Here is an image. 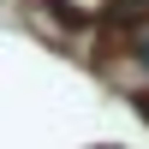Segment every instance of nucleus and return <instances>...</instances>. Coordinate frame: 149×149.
I'll return each instance as SVG.
<instances>
[{"mask_svg": "<svg viewBox=\"0 0 149 149\" xmlns=\"http://www.w3.org/2000/svg\"><path fill=\"white\" fill-rule=\"evenodd\" d=\"M137 113H143V119H149V90H143V95H137Z\"/></svg>", "mask_w": 149, "mask_h": 149, "instance_id": "nucleus-1", "label": "nucleus"}]
</instances>
